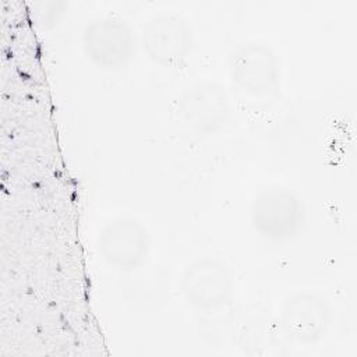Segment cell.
Instances as JSON below:
<instances>
[{
  "label": "cell",
  "mask_w": 357,
  "mask_h": 357,
  "mask_svg": "<svg viewBox=\"0 0 357 357\" xmlns=\"http://www.w3.org/2000/svg\"><path fill=\"white\" fill-rule=\"evenodd\" d=\"M141 43L151 60L162 66L180 63L192 47L187 24L174 15H155L142 28Z\"/></svg>",
  "instance_id": "obj_7"
},
{
  "label": "cell",
  "mask_w": 357,
  "mask_h": 357,
  "mask_svg": "<svg viewBox=\"0 0 357 357\" xmlns=\"http://www.w3.org/2000/svg\"><path fill=\"white\" fill-rule=\"evenodd\" d=\"M251 222L266 240L287 241L304 223V208L296 194L284 188L262 191L252 202Z\"/></svg>",
  "instance_id": "obj_1"
},
{
  "label": "cell",
  "mask_w": 357,
  "mask_h": 357,
  "mask_svg": "<svg viewBox=\"0 0 357 357\" xmlns=\"http://www.w3.org/2000/svg\"><path fill=\"white\" fill-rule=\"evenodd\" d=\"M99 252L114 269L134 271L149 254V234L134 218L121 216L107 222L99 233Z\"/></svg>",
  "instance_id": "obj_2"
},
{
  "label": "cell",
  "mask_w": 357,
  "mask_h": 357,
  "mask_svg": "<svg viewBox=\"0 0 357 357\" xmlns=\"http://www.w3.org/2000/svg\"><path fill=\"white\" fill-rule=\"evenodd\" d=\"M278 77V59L265 45H243L231 56L230 79L247 95L266 93L276 85Z\"/></svg>",
  "instance_id": "obj_6"
},
{
  "label": "cell",
  "mask_w": 357,
  "mask_h": 357,
  "mask_svg": "<svg viewBox=\"0 0 357 357\" xmlns=\"http://www.w3.org/2000/svg\"><path fill=\"white\" fill-rule=\"evenodd\" d=\"M82 47L95 66L112 70L130 60L134 52V35L126 21L99 17L86 24L82 32Z\"/></svg>",
  "instance_id": "obj_3"
},
{
  "label": "cell",
  "mask_w": 357,
  "mask_h": 357,
  "mask_svg": "<svg viewBox=\"0 0 357 357\" xmlns=\"http://www.w3.org/2000/svg\"><path fill=\"white\" fill-rule=\"evenodd\" d=\"M180 284L185 300L199 310L223 307L230 300L233 289L229 269L213 258H201L188 264Z\"/></svg>",
  "instance_id": "obj_4"
},
{
  "label": "cell",
  "mask_w": 357,
  "mask_h": 357,
  "mask_svg": "<svg viewBox=\"0 0 357 357\" xmlns=\"http://www.w3.org/2000/svg\"><path fill=\"white\" fill-rule=\"evenodd\" d=\"M328 303L318 294L303 291L291 294L280 311L283 335L298 344L318 342L329 326Z\"/></svg>",
  "instance_id": "obj_5"
}]
</instances>
